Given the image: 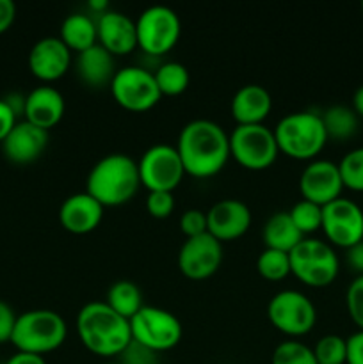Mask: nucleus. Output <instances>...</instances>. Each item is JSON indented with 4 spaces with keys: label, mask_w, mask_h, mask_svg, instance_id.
Listing matches in <instances>:
<instances>
[{
    "label": "nucleus",
    "mask_w": 363,
    "mask_h": 364,
    "mask_svg": "<svg viewBox=\"0 0 363 364\" xmlns=\"http://www.w3.org/2000/svg\"><path fill=\"white\" fill-rule=\"evenodd\" d=\"M177 151L185 174L210 178L224 169L230 156V135L210 119L189 121L178 135Z\"/></svg>",
    "instance_id": "f257e3e1"
},
{
    "label": "nucleus",
    "mask_w": 363,
    "mask_h": 364,
    "mask_svg": "<svg viewBox=\"0 0 363 364\" xmlns=\"http://www.w3.org/2000/svg\"><path fill=\"white\" fill-rule=\"evenodd\" d=\"M77 334L82 345L100 358H120L132 343L130 322L107 302H88L77 315Z\"/></svg>",
    "instance_id": "f03ea898"
},
{
    "label": "nucleus",
    "mask_w": 363,
    "mask_h": 364,
    "mask_svg": "<svg viewBox=\"0 0 363 364\" xmlns=\"http://www.w3.org/2000/svg\"><path fill=\"white\" fill-rule=\"evenodd\" d=\"M139 185L141 178L137 162L125 153H110L91 167L85 181V192L107 208L130 201L139 191Z\"/></svg>",
    "instance_id": "7ed1b4c3"
},
{
    "label": "nucleus",
    "mask_w": 363,
    "mask_h": 364,
    "mask_svg": "<svg viewBox=\"0 0 363 364\" xmlns=\"http://www.w3.org/2000/svg\"><path fill=\"white\" fill-rule=\"evenodd\" d=\"M274 137L283 155L310 162L330 141L322 117L315 112H292L283 116L274 128Z\"/></svg>",
    "instance_id": "20e7f679"
},
{
    "label": "nucleus",
    "mask_w": 363,
    "mask_h": 364,
    "mask_svg": "<svg viewBox=\"0 0 363 364\" xmlns=\"http://www.w3.org/2000/svg\"><path fill=\"white\" fill-rule=\"evenodd\" d=\"M68 334L66 322L52 309H32L18 316L11 343L18 352L48 354L64 343Z\"/></svg>",
    "instance_id": "39448f33"
},
{
    "label": "nucleus",
    "mask_w": 363,
    "mask_h": 364,
    "mask_svg": "<svg viewBox=\"0 0 363 364\" xmlns=\"http://www.w3.org/2000/svg\"><path fill=\"white\" fill-rule=\"evenodd\" d=\"M290 270L306 287L326 288L337 279L340 262L333 245L319 238H305L290 251Z\"/></svg>",
    "instance_id": "423d86ee"
},
{
    "label": "nucleus",
    "mask_w": 363,
    "mask_h": 364,
    "mask_svg": "<svg viewBox=\"0 0 363 364\" xmlns=\"http://www.w3.org/2000/svg\"><path fill=\"white\" fill-rule=\"evenodd\" d=\"M132 341L157 352H167L177 347L184 336V327L178 316L162 308L142 306L130 318Z\"/></svg>",
    "instance_id": "0eeeda50"
},
{
    "label": "nucleus",
    "mask_w": 363,
    "mask_h": 364,
    "mask_svg": "<svg viewBox=\"0 0 363 364\" xmlns=\"http://www.w3.org/2000/svg\"><path fill=\"white\" fill-rule=\"evenodd\" d=\"M274 130L265 124H244L235 127L230 134V156L249 171H263L278 159Z\"/></svg>",
    "instance_id": "6e6552de"
},
{
    "label": "nucleus",
    "mask_w": 363,
    "mask_h": 364,
    "mask_svg": "<svg viewBox=\"0 0 363 364\" xmlns=\"http://www.w3.org/2000/svg\"><path fill=\"white\" fill-rule=\"evenodd\" d=\"M137 46L152 57L171 52L182 34L178 14L167 6H152L135 20Z\"/></svg>",
    "instance_id": "1a4fd4ad"
},
{
    "label": "nucleus",
    "mask_w": 363,
    "mask_h": 364,
    "mask_svg": "<svg viewBox=\"0 0 363 364\" xmlns=\"http://www.w3.org/2000/svg\"><path fill=\"white\" fill-rule=\"evenodd\" d=\"M267 318L280 333L299 338L308 334L317 322L313 302L298 290H281L267 304Z\"/></svg>",
    "instance_id": "9d476101"
},
{
    "label": "nucleus",
    "mask_w": 363,
    "mask_h": 364,
    "mask_svg": "<svg viewBox=\"0 0 363 364\" xmlns=\"http://www.w3.org/2000/svg\"><path fill=\"white\" fill-rule=\"evenodd\" d=\"M109 87L117 105L130 112H146L162 98L152 71L139 66L120 68Z\"/></svg>",
    "instance_id": "9b49d317"
},
{
    "label": "nucleus",
    "mask_w": 363,
    "mask_h": 364,
    "mask_svg": "<svg viewBox=\"0 0 363 364\" xmlns=\"http://www.w3.org/2000/svg\"><path fill=\"white\" fill-rule=\"evenodd\" d=\"M137 166L141 185L148 188V192H173L185 176V169L174 146H152L146 149Z\"/></svg>",
    "instance_id": "f8f14e48"
},
{
    "label": "nucleus",
    "mask_w": 363,
    "mask_h": 364,
    "mask_svg": "<svg viewBox=\"0 0 363 364\" xmlns=\"http://www.w3.org/2000/svg\"><path fill=\"white\" fill-rule=\"evenodd\" d=\"M330 245L349 249L363 240V210L351 199L338 198L322 206V226Z\"/></svg>",
    "instance_id": "ddd939ff"
},
{
    "label": "nucleus",
    "mask_w": 363,
    "mask_h": 364,
    "mask_svg": "<svg viewBox=\"0 0 363 364\" xmlns=\"http://www.w3.org/2000/svg\"><path fill=\"white\" fill-rule=\"evenodd\" d=\"M223 263V244L210 233L187 238L178 252V269L187 279L212 277Z\"/></svg>",
    "instance_id": "4468645a"
},
{
    "label": "nucleus",
    "mask_w": 363,
    "mask_h": 364,
    "mask_svg": "<svg viewBox=\"0 0 363 364\" xmlns=\"http://www.w3.org/2000/svg\"><path fill=\"white\" fill-rule=\"evenodd\" d=\"M342 191L344 183H342L338 164L330 160H312L302 169L299 178V192L305 201L326 206L335 199L342 198Z\"/></svg>",
    "instance_id": "2eb2a0df"
},
{
    "label": "nucleus",
    "mask_w": 363,
    "mask_h": 364,
    "mask_svg": "<svg viewBox=\"0 0 363 364\" xmlns=\"http://www.w3.org/2000/svg\"><path fill=\"white\" fill-rule=\"evenodd\" d=\"M206 226L221 244L237 240L251 226V210L238 199H221L206 212Z\"/></svg>",
    "instance_id": "dca6fc26"
},
{
    "label": "nucleus",
    "mask_w": 363,
    "mask_h": 364,
    "mask_svg": "<svg viewBox=\"0 0 363 364\" xmlns=\"http://www.w3.org/2000/svg\"><path fill=\"white\" fill-rule=\"evenodd\" d=\"M71 64V50L60 38H43L28 53V68L32 75L43 82H53L63 77Z\"/></svg>",
    "instance_id": "f3484780"
},
{
    "label": "nucleus",
    "mask_w": 363,
    "mask_h": 364,
    "mask_svg": "<svg viewBox=\"0 0 363 364\" xmlns=\"http://www.w3.org/2000/svg\"><path fill=\"white\" fill-rule=\"evenodd\" d=\"M103 206L88 192L68 196L59 208V223L68 233L88 235L100 226Z\"/></svg>",
    "instance_id": "a211bd4d"
},
{
    "label": "nucleus",
    "mask_w": 363,
    "mask_h": 364,
    "mask_svg": "<svg viewBox=\"0 0 363 364\" xmlns=\"http://www.w3.org/2000/svg\"><path fill=\"white\" fill-rule=\"evenodd\" d=\"M96 32H98V45L103 46L110 55H127L137 48L135 21L123 13L107 11L100 14L96 21Z\"/></svg>",
    "instance_id": "6ab92c4d"
},
{
    "label": "nucleus",
    "mask_w": 363,
    "mask_h": 364,
    "mask_svg": "<svg viewBox=\"0 0 363 364\" xmlns=\"http://www.w3.org/2000/svg\"><path fill=\"white\" fill-rule=\"evenodd\" d=\"M48 144V132L28 121H18L2 141L4 155L14 164H31L38 160Z\"/></svg>",
    "instance_id": "aec40b11"
},
{
    "label": "nucleus",
    "mask_w": 363,
    "mask_h": 364,
    "mask_svg": "<svg viewBox=\"0 0 363 364\" xmlns=\"http://www.w3.org/2000/svg\"><path fill=\"white\" fill-rule=\"evenodd\" d=\"M66 103L63 95L52 85H39L25 96V121L48 132L64 116Z\"/></svg>",
    "instance_id": "412c9836"
},
{
    "label": "nucleus",
    "mask_w": 363,
    "mask_h": 364,
    "mask_svg": "<svg viewBox=\"0 0 363 364\" xmlns=\"http://www.w3.org/2000/svg\"><path fill=\"white\" fill-rule=\"evenodd\" d=\"M273 109V98L269 91L258 84L242 85L231 98V117L237 127L244 124H263Z\"/></svg>",
    "instance_id": "4be33fe9"
},
{
    "label": "nucleus",
    "mask_w": 363,
    "mask_h": 364,
    "mask_svg": "<svg viewBox=\"0 0 363 364\" xmlns=\"http://www.w3.org/2000/svg\"><path fill=\"white\" fill-rule=\"evenodd\" d=\"M77 75L85 85L95 89H102L110 85L116 66H114V55H110L103 46L95 45L85 52L78 53L77 57Z\"/></svg>",
    "instance_id": "5701e85b"
},
{
    "label": "nucleus",
    "mask_w": 363,
    "mask_h": 364,
    "mask_svg": "<svg viewBox=\"0 0 363 364\" xmlns=\"http://www.w3.org/2000/svg\"><path fill=\"white\" fill-rule=\"evenodd\" d=\"M262 240L265 244V249L290 252L292 249H295V245L305 240V237L292 223L288 212H276L263 224Z\"/></svg>",
    "instance_id": "b1692460"
},
{
    "label": "nucleus",
    "mask_w": 363,
    "mask_h": 364,
    "mask_svg": "<svg viewBox=\"0 0 363 364\" xmlns=\"http://www.w3.org/2000/svg\"><path fill=\"white\" fill-rule=\"evenodd\" d=\"M60 41L77 53H82L91 46L98 45L96 21L91 20L88 14H70L68 18H64L63 25H60Z\"/></svg>",
    "instance_id": "393cba45"
},
{
    "label": "nucleus",
    "mask_w": 363,
    "mask_h": 364,
    "mask_svg": "<svg viewBox=\"0 0 363 364\" xmlns=\"http://www.w3.org/2000/svg\"><path fill=\"white\" fill-rule=\"evenodd\" d=\"M107 304L130 322L134 315H137L139 309L142 308V294L139 287L132 281L121 279L116 281L107 291Z\"/></svg>",
    "instance_id": "a878e982"
},
{
    "label": "nucleus",
    "mask_w": 363,
    "mask_h": 364,
    "mask_svg": "<svg viewBox=\"0 0 363 364\" xmlns=\"http://www.w3.org/2000/svg\"><path fill=\"white\" fill-rule=\"evenodd\" d=\"M324 128H326L327 139L335 141H345L351 139L358 130V116L352 109L345 105H333L320 114Z\"/></svg>",
    "instance_id": "bb28decb"
},
{
    "label": "nucleus",
    "mask_w": 363,
    "mask_h": 364,
    "mask_svg": "<svg viewBox=\"0 0 363 364\" xmlns=\"http://www.w3.org/2000/svg\"><path fill=\"white\" fill-rule=\"evenodd\" d=\"M153 77H155L157 87H159L162 96L182 95L189 87V82H191L187 68L180 63H173V60L171 63H164L162 66L157 68Z\"/></svg>",
    "instance_id": "cd10ccee"
},
{
    "label": "nucleus",
    "mask_w": 363,
    "mask_h": 364,
    "mask_svg": "<svg viewBox=\"0 0 363 364\" xmlns=\"http://www.w3.org/2000/svg\"><path fill=\"white\" fill-rule=\"evenodd\" d=\"M256 270L267 281H283L290 270V252L276 251V249H263L256 259Z\"/></svg>",
    "instance_id": "c85d7f7f"
},
{
    "label": "nucleus",
    "mask_w": 363,
    "mask_h": 364,
    "mask_svg": "<svg viewBox=\"0 0 363 364\" xmlns=\"http://www.w3.org/2000/svg\"><path fill=\"white\" fill-rule=\"evenodd\" d=\"M288 215H290L292 223L295 224V228L301 231V235L305 238L306 235L315 233V231H319L320 226H322V206L315 205V203L305 201V199L295 203V205L288 210Z\"/></svg>",
    "instance_id": "c756f323"
},
{
    "label": "nucleus",
    "mask_w": 363,
    "mask_h": 364,
    "mask_svg": "<svg viewBox=\"0 0 363 364\" xmlns=\"http://www.w3.org/2000/svg\"><path fill=\"white\" fill-rule=\"evenodd\" d=\"M317 364H345L347 361V341L338 334H326L313 347Z\"/></svg>",
    "instance_id": "7c9ffc66"
},
{
    "label": "nucleus",
    "mask_w": 363,
    "mask_h": 364,
    "mask_svg": "<svg viewBox=\"0 0 363 364\" xmlns=\"http://www.w3.org/2000/svg\"><path fill=\"white\" fill-rule=\"evenodd\" d=\"M344 188L352 192H363V148L345 153L338 164Z\"/></svg>",
    "instance_id": "2f4dec72"
},
{
    "label": "nucleus",
    "mask_w": 363,
    "mask_h": 364,
    "mask_svg": "<svg viewBox=\"0 0 363 364\" xmlns=\"http://www.w3.org/2000/svg\"><path fill=\"white\" fill-rule=\"evenodd\" d=\"M270 364H317L313 348L301 341H283L273 352Z\"/></svg>",
    "instance_id": "473e14b6"
},
{
    "label": "nucleus",
    "mask_w": 363,
    "mask_h": 364,
    "mask_svg": "<svg viewBox=\"0 0 363 364\" xmlns=\"http://www.w3.org/2000/svg\"><path fill=\"white\" fill-rule=\"evenodd\" d=\"M347 313L358 331H363V276H358L345 291Z\"/></svg>",
    "instance_id": "72a5a7b5"
},
{
    "label": "nucleus",
    "mask_w": 363,
    "mask_h": 364,
    "mask_svg": "<svg viewBox=\"0 0 363 364\" xmlns=\"http://www.w3.org/2000/svg\"><path fill=\"white\" fill-rule=\"evenodd\" d=\"M174 210V198L173 192L155 191L148 192L146 198V212L153 217V219H167Z\"/></svg>",
    "instance_id": "f704fd0d"
},
{
    "label": "nucleus",
    "mask_w": 363,
    "mask_h": 364,
    "mask_svg": "<svg viewBox=\"0 0 363 364\" xmlns=\"http://www.w3.org/2000/svg\"><path fill=\"white\" fill-rule=\"evenodd\" d=\"M180 231L185 235V238H194L199 235L209 233L206 226V212L201 210H185L180 217Z\"/></svg>",
    "instance_id": "c9c22d12"
},
{
    "label": "nucleus",
    "mask_w": 363,
    "mask_h": 364,
    "mask_svg": "<svg viewBox=\"0 0 363 364\" xmlns=\"http://www.w3.org/2000/svg\"><path fill=\"white\" fill-rule=\"evenodd\" d=\"M157 352L149 350V348L142 347V345L132 341L123 354L120 355L121 364H159V358Z\"/></svg>",
    "instance_id": "e433bc0d"
},
{
    "label": "nucleus",
    "mask_w": 363,
    "mask_h": 364,
    "mask_svg": "<svg viewBox=\"0 0 363 364\" xmlns=\"http://www.w3.org/2000/svg\"><path fill=\"white\" fill-rule=\"evenodd\" d=\"M18 316L14 315L13 308L7 302L0 301V343H7L13 338L14 326Z\"/></svg>",
    "instance_id": "4c0bfd02"
},
{
    "label": "nucleus",
    "mask_w": 363,
    "mask_h": 364,
    "mask_svg": "<svg viewBox=\"0 0 363 364\" xmlns=\"http://www.w3.org/2000/svg\"><path fill=\"white\" fill-rule=\"evenodd\" d=\"M347 361L345 364H363V331L347 338Z\"/></svg>",
    "instance_id": "58836bf2"
},
{
    "label": "nucleus",
    "mask_w": 363,
    "mask_h": 364,
    "mask_svg": "<svg viewBox=\"0 0 363 364\" xmlns=\"http://www.w3.org/2000/svg\"><path fill=\"white\" fill-rule=\"evenodd\" d=\"M16 114L14 110L11 109L9 103L6 102L4 98H0V142L7 137L13 127L16 124Z\"/></svg>",
    "instance_id": "ea45409f"
},
{
    "label": "nucleus",
    "mask_w": 363,
    "mask_h": 364,
    "mask_svg": "<svg viewBox=\"0 0 363 364\" xmlns=\"http://www.w3.org/2000/svg\"><path fill=\"white\" fill-rule=\"evenodd\" d=\"M16 18V6L13 0H0V34L13 25Z\"/></svg>",
    "instance_id": "a19ab883"
},
{
    "label": "nucleus",
    "mask_w": 363,
    "mask_h": 364,
    "mask_svg": "<svg viewBox=\"0 0 363 364\" xmlns=\"http://www.w3.org/2000/svg\"><path fill=\"white\" fill-rule=\"evenodd\" d=\"M347 251V265L351 267L354 272H358V276H363V240L354 244L352 247L345 249Z\"/></svg>",
    "instance_id": "79ce46f5"
},
{
    "label": "nucleus",
    "mask_w": 363,
    "mask_h": 364,
    "mask_svg": "<svg viewBox=\"0 0 363 364\" xmlns=\"http://www.w3.org/2000/svg\"><path fill=\"white\" fill-rule=\"evenodd\" d=\"M6 364H46L43 355L31 354V352H16L7 359Z\"/></svg>",
    "instance_id": "37998d69"
},
{
    "label": "nucleus",
    "mask_w": 363,
    "mask_h": 364,
    "mask_svg": "<svg viewBox=\"0 0 363 364\" xmlns=\"http://www.w3.org/2000/svg\"><path fill=\"white\" fill-rule=\"evenodd\" d=\"M352 110L356 112V116L363 117V85H359L354 91V96H352Z\"/></svg>",
    "instance_id": "c03bdc74"
},
{
    "label": "nucleus",
    "mask_w": 363,
    "mask_h": 364,
    "mask_svg": "<svg viewBox=\"0 0 363 364\" xmlns=\"http://www.w3.org/2000/svg\"><path fill=\"white\" fill-rule=\"evenodd\" d=\"M89 7H91L93 11H96L98 14H103V13H107V7H109V4H107L105 0H91V2H89Z\"/></svg>",
    "instance_id": "a18cd8bd"
},
{
    "label": "nucleus",
    "mask_w": 363,
    "mask_h": 364,
    "mask_svg": "<svg viewBox=\"0 0 363 364\" xmlns=\"http://www.w3.org/2000/svg\"><path fill=\"white\" fill-rule=\"evenodd\" d=\"M103 364H121V363H103Z\"/></svg>",
    "instance_id": "49530a36"
},
{
    "label": "nucleus",
    "mask_w": 363,
    "mask_h": 364,
    "mask_svg": "<svg viewBox=\"0 0 363 364\" xmlns=\"http://www.w3.org/2000/svg\"><path fill=\"white\" fill-rule=\"evenodd\" d=\"M362 11H363V4H362Z\"/></svg>",
    "instance_id": "de8ad7c7"
}]
</instances>
